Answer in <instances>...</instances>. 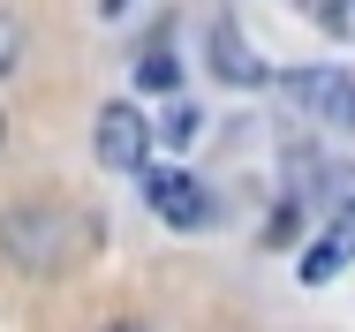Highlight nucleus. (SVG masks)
I'll return each instance as SVG.
<instances>
[{"label": "nucleus", "mask_w": 355, "mask_h": 332, "mask_svg": "<svg viewBox=\"0 0 355 332\" xmlns=\"http://www.w3.org/2000/svg\"><path fill=\"white\" fill-rule=\"evenodd\" d=\"M355 265V219H325V234L302 250V287H325V279H340V272Z\"/></svg>", "instance_id": "39448f33"}, {"label": "nucleus", "mask_w": 355, "mask_h": 332, "mask_svg": "<svg viewBox=\"0 0 355 332\" xmlns=\"http://www.w3.org/2000/svg\"><path fill=\"white\" fill-rule=\"evenodd\" d=\"M325 23H333V30L355 46V0H333V8H325Z\"/></svg>", "instance_id": "f8f14e48"}, {"label": "nucleus", "mask_w": 355, "mask_h": 332, "mask_svg": "<svg viewBox=\"0 0 355 332\" xmlns=\"http://www.w3.org/2000/svg\"><path fill=\"white\" fill-rule=\"evenodd\" d=\"M174 83H182V68L166 61V53H144V61H137V91H159V98H174Z\"/></svg>", "instance_id": "9d476101"}, {"label": "nucleus", "mask_w": 355, "mask_h": 332, "mask_svg": "<svg viewBox=\"0 0 355 332\" xmlns=\"http://www.w3.org/2000/svg\"><path fill=\"white\" fill-rule=\"evenodd\" d=\"M98 332H159V325H144V317H114V325H98Z\"/></svg>", "instance_id": "ddd939ff"}, {"label": "nucleus", "mask_w": 355, "mask_h": 332, "mask_svg": "<svg viewBox=\"0 0 355 332\" xmlns=\"http://www.w3.org/2000/svg\"><path fill=\"white\" fill-rule=\"evenodd\" d=\"M272 91L310 121L355 129V68H287V76H272Z\"/></svg>", "instance_id": "7ed1b4c3"}, {"label": "nucleus", "mask_w": 355, "mask_h": 332, "mask_svg": "<svg viewBox=\"0 0 355 332\" xmlns=\"http://www.w3.org/2000/svg\"><path fill=\"white\" fill-rule=\"evenodd\" d=\"M197 129H205V121H197L189 98H166V106H159V136H166V143H197Z\"/></svg>", "instance_id": "6e6552de"}, {"label": "nucleus", "mask_w": 355, "mask_h": 332, "mask_svg": "<svg viewBox=\"0 0 355 332\" xmlns=\"http://www.w3.org/2000/svg\"><path fill=\"white\" fill-rule=\"evenodd\" d=\"M0 159H8V114H0Z\"/></svg>", "instance_id": "2eb2a0df"}, {"label": "nucleus", "mask_w": 355, "mask_h": 332, "mask_svg": "<svg viewBox=\"0 0 355 332\" xmlns=\"http://www.w3.org/2000/svg\"><path fill=\"white\" fill-rule=\"evenodd\" d=\"M212 68L227 76V83H242V91H257V83H265V68L250 61V46H242L234 15H212Z\"/></svg>", "instance_id": "423d86ee"}, {"label": "nucleus", "mask_w": 355, "mask_h": 332, "mask_svg": "<svg viewBox=\"0 0 355 332\" xmlns=\"http://www.w3.org/2000/svg\"><path fill=\"white\" fill-rule=\"evenodd\" d=\"M23 53H31V30H23V23H15L8 8H0V83H8L15 68H23Z\"/></svg>", "instance_id": "1a4fd4ad"}, {"label": "nucleus", "mask_w": 355, "mask_h": 332, "mask_svg": "<svg viewBox=\"0 0 355 332\" xmlns=\"http://www.w3.org/2000/svg\"><path fill=\"white\" fill-rule=\"evenodd\" d=\"M98 219L76 211L61 197H31V204H8L0 211V265L23 272V279H69L91 250H98Z\"/></svg>", "instance_id": "f257e3e1"}, {"label": "nucleus", "mask_w": 355, "mask_h": 332, "mask_svg": "<svg viewBox=\"0 0 355 332\" xmlns=\"http://www.w3.org/2000/svg\"><path fill=\"white\" fill-rule=\"evenodd\" d=\"M121 8H129V0H98V15H121Z\"/></svg>", "instance_id": "4468645a"}, {"label": "nucleus", "mask_w": 355, "mask_h": 332, "mask_svg": "<svg viewBox=\"0 0 355 332\" xmlns=\"http://www.w3.org/2000/svg\"><path fill=\"white\" fill-rule=\"evenodd\" d=\"M310 166V159H302ZM318 174V197H325V219H355V166H310Z\"/></svg>", "instance_id": "0eeeda50"}, {"label": "nucleus", "mask_w": 355, "mask_h": 332, "mask_svg": "<svg viewBox=\"0 0 355 332\" xmlns=\"http://www.w3.org/2000/svg\"><path fill=\"white\" fill-rule=\"evenodd\" d=\"M137 189H144V204L174 227V234H197L205 219H212V197H205V182L189 174V166H174V159H144L137 166Z\"/></svg>", "instance_id": "f03ea898"}, {"label": "nucleus", "mask_w": 355, "mask_h": 332, "mask_svg": "<svg viewBox=\"0 0 355 332\" xmlns=\"http://www.w3.org/2000/svg\"><path fill=\"white\" fill-rule=\"evenodd\" d=\"M144 159H151V114H137L129 98L98 106V166L106 174H137Z\"/></svg>", "instance_id": "20e7f679"}, {"label": "nucleus", "mask_w": 355, "mask_h": 332, "mask_svg": "<svg viewBox=\"0 0 355 332\" xmlns=\"http://www.w3.org/2000/svg\"><path fill=\"white\" fill-rule=\"evenodd\" d=\"M287 242H295V204L265 211V250H287Z\"/></svg>", "instance_id": "9b49d317"}]
</instances>
